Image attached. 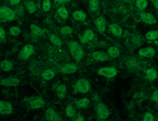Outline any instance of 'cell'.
Segmentation results:
<instances>
[{
	"mask_svg": "<svg viewBox=\"0 0 158 121\" xmlns=\"http://www.w3.org/2000/svg\"><path fill=\"white\" fill-rule=\"evenodd\" d=\"M68 46L70 54L75 61L77 62L81 61L85 52L80 44L76 41H72L68 43Z\"/></svg>",
	"mask_w": 158,
	"mask_h": 121,
	"instance_id": "obj_1",
	"label": "cell"
},
{
	"mask_svg": "<svg viewBox=\"0 0 158 121\" xmlns=\"http://www.w3.org/2000/svg\"><path fill=\"white\" fill-rule=\"evenodd\" d=\"M91 87V84L88 79L85 78H79L74 84V93L86 94L90 91Z\"/></svg>",
	"mask_w": 158,
	"mask_h": 121,
	"instance_id": "obj_2",
	"label": "cell"
},
{
	"mask_svg": "<svg viewBox=\"0 0 158 121\" xmlns=\"http://www.w3.org/2000/svg\"><path fill=\"white\" fill-rule=\"evenodd\" d=\"M26 101L33 110H38L45 107L47 104L46 101L41 96H32L27 98Z\"/></svg>",
	"mask_w": 158,
	"mask_h": 121,
	"instance_id": "obj_3",
	"label": "cell"
},
{
	"mask_svg": "<svg viewBox=\"0 0 158 121\" xmlns=\"http://www.w3.org/2000/svg\"><path fill=\"white\" fill-rule=\"evenodd\" d=\"M15 12L7 6H2L0 8V19L2 22L14 20L16 18Z\"/></svg>",
	"mask_w": 158,
	"mask_h": 121,
	"instance_id": "obj_4",
	"label": "cell"
},
{
	"mask_svg": "<svg viewBox=\"0 0 158 121\" xmlns=\"http://www.w3.org/2000/svg\"><path fill=\"white\" fill-rule=\"evenodd\" d=\"M97 73L100 76H103L108 79H112L117 75L118 71L114 67L106 66L99 69Z\"/></svg>",
	"mask_w": 158,
	"mask_h": 121,
	"instance_id": "obj_5",
	"label": "cell"
},
{
	"mask_svg": "<svg viewBox=\"0 0 158 121\" xmlns=\"http://www.w3.org/2000/svg\"><path fill=\"white\" fill-rule=\"evenodd\" d=\"M35 49L32 45L28 44L25 45L18 54V58L22 60H28L34 54Z\"/></svg>",
	"mask_w": 158,
	"mask_h": 121,
	"instance_id": "obj_6",
	"label": "cell"
},
{
	"mask_svg": "<svg viewBox=\"0 0 158 121\" xmlns=\"http://www.w3.org/2000/svg\"><path fill=\"white\" fill-rule=\"evenodd\" d=\"M97 114L99 120H106L110 116V110L104 103L99 102L97 105Z\"/></svg>",
	"mask_w": 158,
	"mask_h": 121,
	"instance_id": "obj_7",
	"label": "cell"
},
{
	"mask_svg": "<svg viewBox=\"0 0 158 121\" xmlns=\"http://www.w3.org/2000/svg\"><path fill=\"white\" fill-rule=\"evenodd\" d=\"M77 69L78 67L75 63L69 62L62 65L60 68L59 72L63 74H70L76 72Z\"/></svg>",
	"mask_w": 158,
	"mask_h": 121,
	"instance_id": "obj_8",
	"label": "cell"
},
{
	"mask_svg": "<svg viewBox=\"0 0 158 121\" xmlns=\"http://www.w3.org/2000/svg\"><path fill=\"white\" fill-rule=\"evenodd\" d=\"M13 112V107L10 102L3 100L0 101V114L2 115H10Z\"/></svg>",
	"mask_w": 158,
	"mask_h": 121,
	"instance_id": "obj_9",
	"label": "cell"
},
{
	"mask_svg": "<svg viewBox=\"0 0 158 121\" xmlns=\"http://www.w3.org/2000/svg\"><path fill=\"white\" fill-rule=\"evenodd\" d=\"M44 116L47 121H59L62 120L60 114L52 108H48L46 110Z\"/></svg>",
	"mask_w": 158,
	"mask_h": 121,
	"instance_id": "obj_10",
	"label": "cell"
},
{
	"mask_svg": "<svg viewBox=\"0 0 158 121\" xmlns=\"http://www.w3.org/2000/svg\"><path fill=\"white\" fill-rule=\"evenodd\" d=\"M20 83V80L17 78L10 77L1 80L0 85L5 87L18 86Z\"/></svg>",
	"mask_w": 158,
	"mask_h": 121,
	"instance_id": "obj_11",
	"label": "cell"
},
{
	"mask_svg": "<svg viewBox=\"0 0 158 121\" xmlns=\"http://www.w3.org/2000/svg\"><path fill=\"white\" fill-rule=\"evenodd\" d=\"M156 54L155 49L151 47H147L140 48L138 51L139 56L142 57L152 58Z\"/></svg>",
	"mask_w": 158,
	"mask_h": 121,
	"instance_id": "obj_12",
	"label": "cell"
},
{
	"mask_svg": "<svg viewBox=\"0 0 158 121\" xmlns=\"http://www.w3.org/2000/svg\"><path fill=\"white\" fill-rule=\"evenodd\" d=\"M140 20L143 23L148 25H152L157 22L154 16L151 13L143 12L140 14Z\"/></svg>",
	"mask_w": 158,
	"mask_h": 121,
	"instance_id": "obj_13",
	"label": "cell"
},
{
	"mask_svg": "<svg viewBox=\"0 0 158 121\" xmlns=\"http://www.w3.org/2000/svg\"><path fill=\"white\" fill-rule=\"evenodd\" d=\"M95 36V33L92 30H86L80 37V43L83 44H85L94 40Z\"/></svg>",
	"mask_w": 158,
	"mask_h": 121,
	"instance_id": "obj_14",
	"label": "cell"
},
{
	"mask_svg": "<svg viewBox=\"0 0 158 121\" xmlns=\"http://www.w3.org/2000/svg\"><path fill=\"white\" fill-rule=\"evenodd\" d=\"M92 56L93 59L97 61H106L110 58L107 52L102 51H97L93 52Z\"/></svg>",
	"mask_w": 158,
	"mask_h": 121,
	"instance_id": "obj_15",
	"label": "cell"
},
{
	"mask_svg": "<svg viewBox=\"0 0 158 121\" xmlns=\"http://www.w3.org/2000/svg\"><path fill=\"white\" fill-rule=\"evenodd\" d=\"M95 25L100 32L103 33L106 31V20L102 16L98 17L95 20Z\"/></svg>",
	"mask_w": 158,
	"mask_h": 121,
	"instance_id": "obj_16",
	"label": "cell"
},
{
	"mask_svg": "<svg viewBox=\"0 0 158 121\" xmlns=\"http://www.w3.org/2000/svg\"><path fill=\"white\" fill-rule=\"evenodd\" d=\"M109 29L112 34L117 37H121L123 34V29L116 23H112L109 26Z\"/></svg>",
	"mask_w": 158,
	"mask_h": 121,
	"instance_id": "obj_17",
	"label": "cell"
},
{
	"mask_svg": "<svg viewBox=\"0 0 158 121\" xmlns=\"http://www.w3.org/2000/svg\"><path fill=\"white\" fill-rule=\"evenodd\" d=\"M56 95L59 99H62L66 96L67 88L64 84H61L56 87L55 89Z\"/></svg>",
	"mask_w": 158,
	"mask_h": 121,
	"instance_id": "obj_18",
	"label": "cell"
},
{
	"mask_svg": "<svg viewBox=\"0 0 158 121\" xmlns=\"http://www.w3.org/2000/svg\"><path fill=\"white\" fill-rule=\"evenodd\" d=\"M145 74L146 78L151 82H153L158 78V72L153 68H149L147 69L145 72Z\"/></svg>",
	"mask_w": 158,
	"mask_h": 121,
	"instance_id": "obj_19",
	"label": "cell"
},
{
	"mask_svg": "<svg viewBox=\"0 0 158 121\" xmlns=\"http://www.w3.org/2000/svg\"><path fill=\"white\" fill-rule=\"evenodd\" d=\"M13 68L14 63L11 60L5 59L1 62V69L5 72L11 71Z\"/></svg>",
	"mask_w": 158,
	"mask_h": 121,
	"instance_id": "obj_20",
	"label": "cell"
},
{
	"mask_svg": "<svg viewBox=\"0 0 158 121\" xmlns=\"http://www.w3.org/2000/svg\"><path fill=\"white\" fill-rule=\"evenodd\" d=\"M30 29L32 34L36 36H41L45 33L44 29L34 23L30 25Z\"/></svg>",
	"mask_w": 158,
	"mask_h": 121,
	"instance_id": "obj_21",
	"label": "cell"
},
{
	"mask_svg": "<svg viewBox=\"0 0 158 121\" xmlns=\"http://www.w3.org/2000/svg\"><path fill=\"white\" fill-rule=\"evenodd\" d=\"M73 17L75 20L79 21H85L87 18L85 12L82 10H77L73 13Z\"/></svg>",
	"mask_w": 158,
	"mask_h": 121,
	"instance_id": "obj_22",
	"label": "cell"
},
{
	"mask_svg": "<svg viewBox=\"0 0 158 121\" xmlns=\"http://www.w3.org/2000/svg\"><path fill=\"white\" fill-rule=\"evenodd\" d=\"M56 75L55 71L52 69H47L41 74V77L45 81H50L53 79Z\"/></svg>",
	"mask_w": 158,
	"mask_h": 121,
	"instance_id": "obj_23",
	"label": "cell"
},
{
	"mask_svg": "<svg viewBox=\"0 0 158 121\" xmlns=\"http://www.w3.org/2000/svg\"><path fill=\"white\" fill-rule=\"evenodd\" d=\"M107 52L110 58L112 59L117 58L120 55V50L115 46L110 47L107 50Z\"/></svg>",
	"mask_w": 158,
	"mask_h": 121,
	"instance_id": "obj_24",
	"label": "cell"
},
{
	"mask_svg": "<svg viewBox=\"0 0 158 121\" xmlns=\"http://www.w3.org/2000/svg\"><path fill=\"white\" fill-rule=\"evenodd\" d=\"M57 13L59 17L63 20H66L69 17V12L67 8L64 7H59L57 10Z\"/></svg>",
	"mask_w": 158,
	"mask_h": 121,
	"instance_id": "obj_25",
	"label": "cell"
},
{
	"mask_svg": "<svg viewBox=\"0 0 158 121\" xmlns=\"http://www.w3.org/2000/svg\"><path fill=\"white\" fill-rule=\"evenodd\" d=\"M90 103V101L88 98H83L78 100L76 102L77 108L79 109H86L88 108Z\"/></svg>",
	"mask_w": 158,
	"mask_h": 121,
	"instance_id": "obj_26",
	"label": "cell"
},
{
	"mask_svg": "<svg viewBox=\"0 0 158 121\" xmlns=\"http://www.w3.org/2000/svg\"><path fill=\"white\" fill-rule=\"evenodd\" d=\"M49 40L52 43L56 46H61L63 44L61 39L54 34H51L49 36Z\"/></svg>",
	"mask_w": 158,
	"mask_h": 121,
	"instance_id": "obj_27",
	"label": "cell"
},
{
	"mask_svg": "<svg viewBox=\"0 0 158 121\" xmlns=\"http://www.w3.org/2000/svg\"><path fill=\"white\" fill-rule=\"evenodd\" d=\"M145 37L148 41H155L158 39V30H152L149 31L145 34Z\"/></svg>",
	"mask_w": 158,
	"mask_h": 121,
	"instance_id": "obj_28",
	"label": "cell"
},
{
	"mask_svg": "<svg viewBox=\"0 0 158 121\" xmlns=\"http://www.w3.org/2000/svg\"><path fill=\"white\" fill-rule=\"evenodd\" d=\"M26 7L28 13L30 14H34L37 10L36 5L33 1H28L26 4Z\"/></svg>",
	"mask_w": 158,
	"mask_h": 121,
	"instance_id": "obj_29",
	"label": "cell"
},
{
	"mask_svg": "<svg viewBox=\"0 0 158 121\" xmlns=\"http://www.w3.org/2000/svg\"><path fill=\"white\" fill-rule=\"evenodd\" d=\"M65 114L69 118L74 117L76 114V110L72 105H68L65 109Z\"/></svg>",
	"mask_w": 158,
	"mask_h": 121,
	"instance_id": "obj_30",
	"label": "cell"
},
{
	"mask_svg": "<svg viewBox=\"0 0 158 121\" xmlns=\"http://www.w3.org/2000/svg\"><path fill=\"white\" fill-rule=\"evenodd\" d=\"M126 67L128 69H131L135 68L137 66L138 63L136 60L135 58H128L125 62Z\"/></svg>",
	"mask_w": 158,
	"mask_h": 121,
	"instance_id": "obj_31",
	"label": "cell"
},
{
	"mask_svg": "<svg viewBox=\"0 0 158 121\" xmlns=\"http://www.w3.org/2000/svg\"><path fill=\"white\" fill-rule=\"evenodd\" d=\"M22 33V29L21 28L18 26H12L10 28L9 31V33L10 35L12 36H18Z\"/></svg>",
	"mask_w": 158,
	"mask_h": 121,
	"instance_id": "obj_32",
	"label": "cell"
},
{
	"mask_svg": "<svg viewBox=\"0 0 158 121\" xmlns=\"http://www.w3.org/2000/svg\"><path fill=\"white\" fill-rule=\"evenodd\" d=\"M52 2L51 0H43L41 4L42 11L44 13H48L52 8Z\"/></svg>",
	"mask_w": 158,
	"mask_h": 121,
	"instance_id": "obj_33",
	"label": "cell"
},
{
	"mask_svg": "<svg viewBox=\"0 0 158 121\" xmlns=\"http://www.w3.org/2000/svg\"><path fill=\"white\" fill-rule=\"evenodd\" d=\"M148 4V0H136L135 1L136 6L141 11L147 8Z\"/></svg>",
	"mask_w": 158,
	"mask_h": 121,
	"instance_id": "obj_34",
	"label": "cell"
},
{
	"mask_svg": "<svg viewBox=\"0 0 158 121\" xmlns=\"http://www.w3.org/2000/svg\"><path fill=\"white\" fill-rule=\"evenodd\" d=\"M89 9L92 12H96L99 7V0H89Z\"/></svg>",
	"mask_w": 158,
	"mask_h": 121,
	"instance_id": "obj_35",
	"label": "cell"
},
{
	"mask_svg": "<svg viewBox=\"0 0 158 121\" xmlns=\"http://www.w3.org/2000/svg\"><path fill=\"white\" fill-rule=\"evenodd\" d=\"M60 32L63 35H70L73 32V28L69 26H64L60 29Z\"/></svg>",
	"mask_w": 158,
	"mask_h": 121,
	"instance_id": "obj_36",
	"label": "cell"
},
{
	"mask_svg": "<svg viewBox=\"0 0 158 121\" xmlns=\"http://www.w3.org/2000/svg\"><path fill=\"white\" fill-rule=\"evenodd\" d=\"M131 42L135 46H138L142 43V38L139 34H135L131 38Z\"/></svg>",
	"mask_w": 158,
	"mask_h": 121,
	"instance_id": "obj_37",
	"label": "cell"
},
{
	"mask_svg": "<svg viewBox=\"0 0 158 121\" xmlns=\"http://www.w3.org/2000/svg\"><path fill=\"white\" fill-rule=\"evenodd\" d=\"M155 120V117L152 113L147 112L145 113L143 116V121H153Z\"/></svg>",
	"mask_w": 158,
	"mask_h": 121,
	"instance_id": "obj_38",
	"label": "cell"
},
{
	"mask_svg": "<svg viewBox=\"0 0 158 121\" xmlns=\"http://www.w3.org/2000/svg\"><path fill=\"white\" fill-rule=\"evenodd\" d=\"M0 40L1 43H4L6 40V33L3 28H0Z\"/></svg>",
	"mask_w": 158,
	"mask_h": 121,
	"instance_id": "obj_39",
	"label": "cell"
},
{
	"mask_svg": "<svg viewBox=\"0 0 158 121\" xmlns=\"http://www.w3.org/2000/svg\"><path fill=\"white\" fill-rule=\"evenodd\" d=\"M151 98L152 101L156 103H158V90H156L153 92Z\"/></svg>",
	"mask_w": 158,
	"mask_h": 121,
	"instance_id": "obj_40",
	"label": "cell"
},
{
	"mask_svg": "<svg viewBox=\"0 0 158 121\" xmlns=\"http://www.w3.org/2000/svg\"><path fill=\"white\" fill-rule=\"evenodd\" d=\"M75 121H85V118L83 115L81 114H78L77 116L76 117L75 119L74 120Z\"/></svg>",
	"mask_w": 158,
	"mask_h": 121,
	"instance_id": "obj_41",
	"label": "cell"
},
{
	"mask_svg": "<svg viewBox=\"0 0 158 121\" xmlns=\"http://www.w3.org/2000/svg\"><path fill=\"white\" fill-rule=\"evenodd\" d=\"M21 1V0H9L10 4L13 6L17 5L20 3Z\"/></svg>",
	"mask_w": 158,
	"mask_h": 121,
	"instance_id": "obj_42",
	"label": "cell"
},
{
	"mask_svg": "<svg viewBox=\"0 0 158 121\" xmlns=\"http://www.w3.org/2000/svg\"><path fill=\"white\" fill-rule=\"evenodd\" d=\"M55 2L60 4H64L68 2L70 0H54Z\"/></svg>",
	"mask_w": 158,
	"mask_h": 121,
	"instance_id": "obj_43",
	"label": "cell"
},
{
	"mask_svg": "<svg viewBox=\"0 0 158 121\" xmlns=\"http://www.w3.org/2000/svg\"><path fill=\"white\" fill-rule=\"evenodd\" d=\"M151 2L154 7L158 9V0H151Z\"/></svg>",
	"mask_w": 158,
	"mask_h": 121,
	"instance_id": "obj_44",
	"label": "cell"
}]
</instances>
